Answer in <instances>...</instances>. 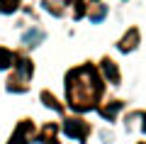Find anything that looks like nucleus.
Returning a JSON list of instances; mask_svg holds the SVG:
<instances>
[{"label": "nucleus", "instance_id": "obj_1", "mask_svg": "<svg viewBox=\"0 0 146 144\" xmlns=\"http://www.w3.org/2000/svg\"><path fill=\"white\" fill-rule=\"evenodd\" d=\"M42 39H44L42 29H27L25 34H22V44H27V46H36V44H42Z\"/></svg>", "mask_w": 146, "mask_h": 144}, {"label": "nucleus", "instance_id": "obj_2", "mask_svg": "<svg viewBox=\"0 0 146 144\" xmlns=\"http://www.w3.org/2000/svg\"><path fill=\"white\" fill-rule=\"evenodd\" d=\"M63 132L68 134V137H83L85 134V127L80 122H76V120H68L66 125H63Z\"/></svg>", "mask_w": 146, "mask_h": 144}, {"label": "nucleus", "instance_id": "obj_3", "mask_svg": "<svg viewBox=\"0 0 146 144\" xmlns=\"http://www.w3.org/2000/svg\"><path fill=\"white\" fill-rule=\"evenodd\" d=\"M102 71L107 73L110 81H119V73H117V68L112 66V61H107V59H105V61H102Z\"/></svg>", "mask_w": 146, "mask_h": 144}, {"label": "nucleus", "instance_id": "obj_4", "mask_svg": "<svg viewBox=\"0 0 146 144\" xmlns=\"http://www.w3.org/2000/svg\"><path fill=\"white\" fill-rule=\"evenodd\" d=\"M12 61H15V59H12V54L7 52V49H0V68H10Z\"/></svg>", "mask_w": 146, "mask_h": 144}, {"label": "nucleus", "instance_id": "obj_5", "mask_svg": "<svg viewBox=\"0 0 146 144\" xmlns=\"http://www.w3.org/2000/svg\"><path fill=\"white\" fill-rule=\"evenodd\" d=\"M20 0H0V12H15Z\"/></svg>", "mask_w": 146, "mask_h": 144}, {"label": "nucleus", "instance_id": "obj_6", "mask_svg": "<svg viewBox=\"0 0 146 144\" xmlns=\"http://www.w3.org/2000/svg\"><path fill=\"white\" fill-rule=\"evenodd\" d=\"M144 132H146V115H144Z\"/></svg>", "mask_w": 146, "mask_h": 144}]
</instances>
